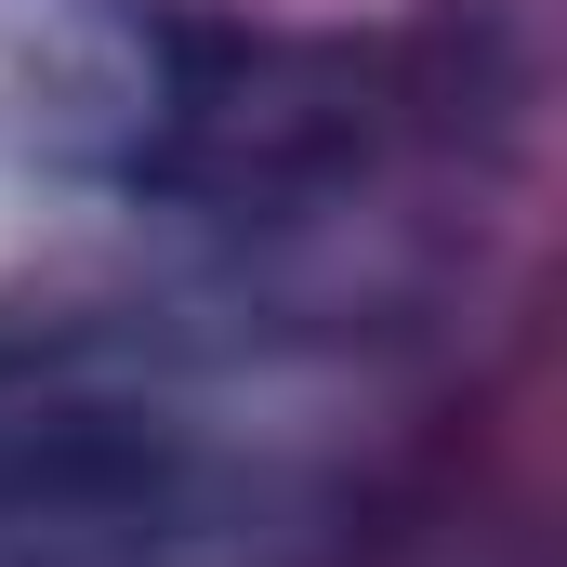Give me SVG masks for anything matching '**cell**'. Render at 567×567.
I'll list each match as a JSON object with an SVG mask.
<instances>
[{
	"instance_id": "cell-1",
	"label": "cell",
	"mask_w": 567,
	"mask_h": 567,
	"mask_svg": "<svg viewBox=\"0 0 567 567\" xmlns=\"http://www.w3.org/2000/svg\"><path fill=\"white\" fill-rule=\"evenodd\" d=\"M212 488L145 423H40L0 449V567H198Z\"/></svg>"
}]
</instances>
